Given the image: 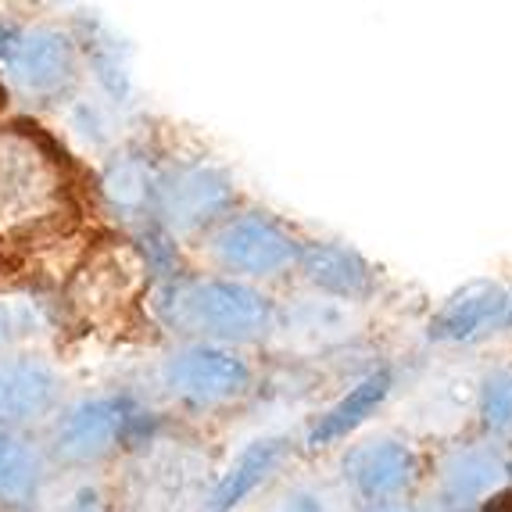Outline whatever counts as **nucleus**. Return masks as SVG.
I'll list each match as a JSON object with an SVG mask.
<instances>
[{"instance_id":"nucleus-5","label":"nucleus","mask_w":512,"mask_h":512,"mask_svg":"<svg viewBox=\"0 0 512 512\" xmlns=\"http://www.w3.org/2000/svg\"><path fill=\"white\" fill-rule=\"evenodd\" d=\"M165 384L172 387L176 398L190 405H222L248 391L251 369L233 351L197 344V348L172 355L165 366Z\"/></svg>"},{"instance_id":"nucleus-15","label":"nucleus","mask_w":512,"mask_h":512,"mask_svg":"<svg viewBox=\"0 0 512 512\" xmlns=\"http://www.w3.org/2000/svg\"><path fill=\"white\" fill-rule=\"evenodd\" d=\"M505 480V462L491 448H462L444 462V502L455 509L480 502Z\"/></svg>"},{"instance_id":"nucleus-9","label":"nucleus","mask_w":512,"mask_h":512,"mask_svg":"<svg viewBox=\"0 0 512 512\" xmlns=\"http://www.w3.org/2000/svg\"><path fill=\"white\" fill-rule=\"evenodd\" d=\"M509 305H512V294L505 291V287H498V283H491V280L466 283V287L455 291L452 298L441 305V312L430 319V337L444 344L473 341L480 333L505 326Z\"/></svg>"},{"instance_id":"nucleus-17","label":"nucleus","mask_w":512,"mask_h":512,"mask_svg":"<svg viewBox=\"0 0 512 512\" xmlns=\"http://www.w3.org/2000/svg\"><path fill=\"white\" fill-rule=\"evenodd\" d=\"M480 416L491 430L512 427V369H498L484 380L480 391Z\"/></svg>"},{"instance_id":"nucleus-16","label":"nucleus","mask_w":512,"mask_h":512,"mask_svg":"<svg viewBox=\"0 0 512 512\" xmlns=\"http://www.w3.org/2000/svg\"><path fill=\"white\" fill-rule=\"evenodd\" d=\"M40 484V462L15 430L0 427V502L22 505L36 495Z\"/></svg>"},{"instance_id":"nucleus-6","label":"nucleus","mask_w":512,"mask_h":512,"mask_svg":"<svg viewBox=\"0 0 512 512\" xmlns=\"http://www.w3.org/2000/svg\"><path fill=\"white\" fill-rule=\"evenodd\" d=\"M151 201L176 230H197L212 222L222 208H230L233 187L212 165H180L169 176L154 180Z\"/></svg>"},{"instance_id":"nucleus-12","label":"nucleus","mask_w":512,"mask_h":512,"mask_svg":"<svg viewBox=\"0 0 512 512\" xmlns=\"http://www.w3.org/2000/svg\"><path fill=\"white\" fill-rule=\"evenodd\" d=\"M298 262L305 280L333 298L355 301L373 291V265L359 251L337 248V244H308L298 251Z\"/></svg>"},{"instance_id":"nucleus-21","label":"nucleus","mask_w":512,"mask_h":512,"mask_svg":"<svg viewBox=\"0 0 512 512\" xmlns=\"http://www.w3.org/2000/svg\"><path fill=\"white\" fill-rule=\"evenodd\" d=\"M505 326H512V305H509V319H505Z\"/></svg>"},{"instance_id":"nucleus-1","label":"nucleus","mask_w":512,"mask_h":512,"mask_svg":"<svg viewBox=\"0 0 512 512\" xmlns=\"http://www.w3.org/2000/svg\"><path fill=\"white\" fill-rule=\"evenodd\" d=\"M69 176L61 151L36 126H0V233L36 237L72 222Z\"/></svg>"},{"instance_id":"nucleus-7","label":"nucleus","mask_w":512,"mask_h":512,"mask_svg":"<svg viewBox=\"0 0 512 512\" xmlns=\"http://www.w3.org/2000/svg\"><path fill=\"white\" fill-rule=\"evenodd\" d=\"M137 416L140 412L129 398H94L76 405L58 423V452L72 462L101 459L129 434Z\"/></svg>"},{"instance_id":"nucleus-20","label":"nucleus","mask_w":512,"mask_h":512,"mask_svg":"<svg viewBox=\"0 0 512 512\" xmlns=\"http://www.w3.org/2000/svg\"><path fill=\"white\" fill-rule=\"evenodd\" d=\"M369 512H405V509H391V505H380V509H369Z\"/></svg>"},{"instance_id":"nucleus-3","label":"nucleus","mask_w":512,"mask_h":512,"mask_svg":"<svg viewBox=\"0 0 512 512\" xmlns=\"http://www.w3.org/2000/svg\"><path fill=\"white\" fill-rule=\"evenodd\" d=\"M147 280V258L122 240H108L86 255L69 283V301L83 319H115L126 305L137 301Z\"/></svg>"},{"instance_id":"nucleus-13","label":"nucleus","mask_w":512,"mask_h":512,"mask_svg":"<svg viewBox=\"0 0 512 512\" xmlns=\"http://www.w3.org/2000/svg\"><path fill=\"white\" fill-rule=\"evenodd\" d=\"M283 448H287L283 437H265V441L248 444V448L240 452V459L230 466V473H226V477L215 484L212 495L205 498L201 512H233L237 509V505L244 502L269 473H273V466L283 459Z\"/></svg>"},{"instance_id":"nucleus-14","label":"nucleus","mask_w":512,"mask_h":512,"mask_svg":"<svg viewBox=\"0 0 512 512\" xmlns=\"http://www.w3.org/2000/svg\"><path fill=\"white\" fill-rule=\"evenodd\" d=\"M391 373L387 369H376V373H369L362 384H355L348 394H344L341 402L333 405L326 416H319V423L312 427V434H308V444L312 448H319V444H333L341 441V437H348L355 427H362L369 416H373L380 405H384V398L391 394Z\"/></svg>"},{"instance_id":"nucleus-11","label":"nucleus","mask_w":512,"mask_h":512,"mask_svg":"<svg viewBox=\"0 0 512 512\" xmlns=\"http://www.w3.org/2000/svg\"><path fill=\"white\" fill-rule=\"evenodd\" d=\"M58 373L40 359H15L0 366V427L29 423L58 405Z\"/></svg>"},{"instance_id":"nucleus-2","label":"nucleus","mask_w":512,"mask_h":512,"mask_svg":"<svg viewBox=\"0 0 512 512\" xmlns=\"http://www.w3.org/2000/svg\"><path fill=\"white\" fill-rule=\"evenodd\" d=\"M151 308L169 330L222 341H255L273 323L269 298L233 280H169L154 291Z\"/></svg>"},{"instance_id":"nucleus-4","label":"nucleus","mask_w":512,"mask_h":512,"mask_svg":"<svg viewBox=\"0 0 512 512\" xmlns=\"http://www.w3.org/2000/svg\"><path fill=\"white\" fill-rule=\"evenodd\" d=\"M0 65L26 94L51 97L76 79V47L54 29L22 33L0 26Z\"/></svg>"},{"instance_id":"nucleus-10","label":"nucleus","mask_w":512,"mask_h":512,"mask_svg":"<svg viewBox=\"0 0 512 512\" xmlns=\"http://www.w3.org/2000/svg\"><path fill=\"white\" fill-rule=\"evenodd\" d=\"M416 470H419L416 452H412L409 444L391 441V437L359 444L344 459V473H348L351 484L359 487V495L366 498L398 495V491H405L416 480Z\"/></svg>"},{"instance_id":"nucleus-8","label":"nucleus","mask_w":512,"mask_h":512,"mask_svg":"<svg viewBox=\"0 0 512 512\" xmlns=\"http://www.w3.org/2000/svg\"><path fill=\"white\" fill-rule=\"evenodd\" d=\"M215 255L226 269H237V273L273 276L298 258V244L276 222L262 219V215H248V219L230 222L215 237Z\"/></svg>"},{"instance_id":"nucleus-18","label":"nucleus","mask_w":512,"mask_h":512,"mask_svg":"<svg viewBox=\"0 0 512 512\" xmlns=\"http://www.w3.org/2000/svg\"><path fill=\"white\" fill-rule=\"evenodd\" d=\"M104 190H108V197L115 201V205H144L147 197H154V183L147 180V172L140 169V165H122V169H115L108 176V183H104Z\"/></svg>"},{"instance_id":"nucleus-19","label":"nucleus","mask_w":512,"mask_h":512,"mask_svg":"<svg viewBox=\"0 0 512 512\" xmlns=\"http://www.w3.org/2000/svg\"><path fill=\"white\" fill-rule=\"evenodd\" d=\"M33 326H36V308L33 305L0 298V348H8L15 337L29 333Z\"/></svg>"}]
</instances>
